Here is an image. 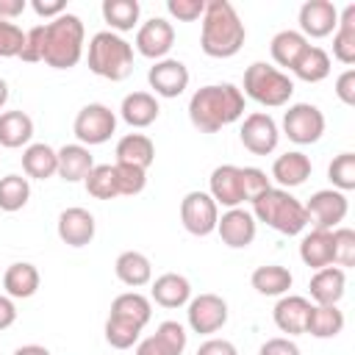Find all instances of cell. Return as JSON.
<instances>
[{"instance_id":"2","label":"cell","mask_w":355,"mask_h":355,"mask_svg":"<svg viewBox=\"0 0 355 355\" xmlns=\"http://www.w3.org/2000/svg\"><path fill=\"white\" fill-rule=\"evenodd\" d=\"M247 31L239 19L236 8L227 0H208L202 14V31H200V47L211 58H230L244 47Z\"/></svg>"},{"instance_id":"36","label":"cell","mask_w":355,"mask_h":355,"mask_svg":"<svg viewBox=\"0 0 355 355\" xmlns=\"http://www.w3.org/2000/svg\"><path fill=\"white\" fill-rule=\"evenodd\" d=\"M305 47H308V39L300 31H280V33H275V39L269 44L275 64L288 67V69L297 64V58L305 53Z\"/></svg>"},{"instance_id":"4","label":"cell","mask_w":355,"mask_h":355,"mask_svg":"<svg viewBox=\"0 0 355 355\" xmlns=\"http://www.w3.org/2000/svg\"><path fill=\"white\" fill-rule=\"evenodd\" d=\"M252 216L283 236H297L308 225L305 205L291 197L286 189H266L261 197L252 200Z\"/></svg>"},{"instance_id":"42","label":"cell","mask_w":355,"mask_h":355,"mask_svg":"<svg viewBox=\"0 0 355 355\" xmlns=\"http://www.w3.org/2000/svg\"><path fill=\"white\" fill-rule=\"evenodd\" d=\"M114 172H116L119 197H133V194L144 191V186H147V172L144 169H136V166H128V164H114Z\"/></svg>"},{"instance_id":"45","label":"cell","mask_w":355,"mask_h":355,"mask_svg":"<svg viewBox=\"0 0 355 355\" xmlns=\"http://www.w3.org/2000/svg\"><path fill=\"white\" fill-rule=\"evenodd\" d=\"M239 169H241V191H244V200L252 202L266 189H272V183H269V178H266L263 169H258V166H239Z\"/></svg>"},{"instance_id":"40","label":"cell","mask_w":355,"mask_h":355,"mask_svg":"<svg viewBox=\"0 0 355 355\" xmlns=\"http://www.w3.org/2000/svg\"><path fill=\"white\" fill-rule=\"evenodd\" d=\"M327 178L336 186V191H349L355 189V153H341L330 161Z\"/></svg>"},{"instance_id":"31","label":"cell","mask_w":355,"mask_h":355,"mask_svg":"<svg viewBox=\"0 0 355 355\" xmlns=\"http://www.w3.org/2000/svg\"><path fill=\"white\" fill-rule=\"evenodd\" d=\"M250 283H252V288H255L258 294H263V297H283V294L291 288L294 277H291V272H288L286 266L263 263V266H258V269L252 272Z\"/></svg>"},{"instance_id":"11","label":"cell","mask_w":355,"mask_h":355,"mask_svg":"<svg viewBox=\"0 0 355 355\" xmlns=\"http://www.w3.org/2000/svg\"><path fill=\"white\" fill-rule=\"evenodd\" d=\"M239 139L241 144L252 153V155H269L275 147H277V139H280V130L275 125V119L263 111H252L244 116L241 122V130H239Z\"/></svg>"},{"instance_id":"20","label":"cell","mask_w":355,"mask_h":355,"mask_svg":"<svg viewBox=\"0 0 355 355\" xmlns=\"http://www.w3.org/2000/svg\"><path fill=\"white\" fill-rule=\"evenodd\" d=\"M308 288H311V300L316 305H338V300L344 297V288H347V272L341 266L316 269Z\"/></svg>"},{"instance_id":"10","label":"cell","mask_w":355,"mask_h":355,"mask_svg":"<svg viewBox=\"0 0 355 355\" xmlns=\"http://www.w3.org/2000/svg\"><path fill=\"white\" fill-rule=\"evenodd\" d=\"M347 211H349L347 194H344V191H336V189L313 191L311 200H308V205H305L308 222H313V227H319V230H333V227H338V222H344Z\"/></svg>"},{"instance_id":"30","label":"cell","mask_w":355,"mask_h":355,"mask_svg":"<svg viewBox=\"0 0 355 355\" xmlns=\"http://www.w3.org/2000/svg\"><path fill=\"white\" fill-rule=\"evenodd\" d=\"M108 316H116V319L130 322V324H136V327L144 330V324H147L150 316H153V305H150V300H147L144 294H139V291H125V294H119V297L111 302V313H108Z\"/></svg>"},{"instance_id":"15","label":"cell","mask_w":355,"mask_h":355,"mask_svg":"<svg viewBox=\"0 0 355 355\" xmlns=\"http://www.w3.org/2000/svg\"><path fill=\"white\" fill-rule=\"evenodd\" d=\"M338 25V8L330 0H308L300 8V33L308 39H324Z\"/></svg>"},{"instance_id":"43","label":"cell","mask_w":355,"mask_h":355,"mask_svg":"<svg viewBox=\"0 0 355 355\" xmlns=\"http://www.w3.org/2000/svg\"><path fill=\"white\" fill-rule=\"evenodd\" d=\"M333 263H338L341 269L355 263V230L349 227L333 230Z\"/></svg>"},{"instance_id":"54","label":"cell","mask_w":355,"mask_h":355,"mask_svg":"<svg viewBox=\"0 0 355 355\" xmlns=\"http://www.w3.org/2000/svg\"><path fill=\"white\" fill-rule=\"evenodd\" d=\"M136 355H172L155 336H150V338H144V341H139V347H136Z\"/></svg>"},{"instance_id":"24","label":"cell","mask_w":355,"mask_h":355,"mask_svg":"<svg viewBox=\"0 0 355 355\" xmlns=\"http://www.w3.org/2000/svg\"><path fill=\"white\" fill-rule=\"evenodd\" d=\"M119 114L130 128H147L158 119L161 108H158V100L150 92H130V94H125V100L119 105Z\"/></svg>"},{"instance_id":"44","label":"cell","mask_w":355,"mask_h":355,"mask_svg":"<svg viewBox=\"0 0 355 355\" xmlns=\"http://www.w3.org/2000/svg\"><path fill=\"white\" fill-rule=\"evenodd\" d=\"M25 44V33L19 25L0 19V58H19Z\"/></svg>"},{"instance_id":"29","label":"cell","mask_w":355,"mask_h":355,"mask_svg":"<svg viewBox=\"0 0 355 355\" xmlns=\"http://www.w3.org/2000/svg\"><path fill=\"white\" fill-rule=\"evenodd\" d=\"M114 272H116V277H119L125 286H130V288L147 286V283L153 280V263H150V258L141 255V252H136V250L122 252V255L116 258V263H114Z\"/></svg>"},{"instance_id":"9","label":"cell","mask_w":355,"mask_h":355,"mask_svg":"<svg viewBox=\"0 0 355 355\" xmlns=\"http://www.w3.org/2000/svg\"><path fill=\"white\" fill-rule=\"evenodd\" d=\"M180 222L191 236H208L216 230L219 205L211 200L208 191H189L180 200Z\"/></svg>"},{"instance_id":"33","label":"cell","mask_w":355,"mask_h":355,"mask_svg":"<svg viewBox=\"0 0 355 355\" xmlns=\"http://www.w3.org/2000/svg\"><path fill=\"white\" fill-rule=\"evenodd\" d=\"M333 55L347 67L355 64V6L352 3L338 14V25L333 36Z\"/></svg>"},{"instance_id":"39","label":"cell","mask_w":355,"mask_h":355,"mask_svg":"<svg viewBox=\"0 0 355 355\" xmlns=\"http://www.w3.org/2000/svg\"><path fill=\"white\" fill-rule=\"evenodd\" d=\"M28 197H31L28 178H22V175H6V178H0V211L14 214V211L25 208Z\"/></svg>"},{"instance_id":"1","label":"cell","mask_w":355,"mask_h":355,"mask_svg":"<svg viewBox=\"0 0 355 355\" xmlns=\"http://www.w3.org/2000/svg\"><path fill=\"white\" fill-rule=\"evenodd\" d=\"M244 116V94L233 83H208L189 100V119L202 133H216Z\"/></svg>"},{"instance_id":"51","label":"cell","mask_w":355,"mask_h":355,"mask_svg":"<svg viewBox=\"0 0 355 355\" xmlns=\"http://www.w3.org/2000/svg\"><path fill=\"white\" fill-rule=\"evenodd\" d=\"M197 355H239V349L225 338H208L200 344Z\"/></svg>"},{"instance_id":"53","label":"cell","mask_w":355,"mask_h":355,"mask_svg":"<svg viewBox=\"0 0 355 355\" xmlns=\"http://www.w3.org/2000/svg\"><path fill=\"white\" fill-rule=\"evenodd\" d=\"M14 322H17V308H14V300L0 294V330L11 327Z\"/></svg>"},{"instance_id":"26","label":"cell","mask_w":355,"mask_h":355,"mask_svg":"<svg viewBox=\"0 0 355 355\" xmlns=\"http://www.w3.org/2000/svg\"><path fill=\"white\" fill-rule=\"evenodd\" d=\"M58 155V172L67 183H78V180H86V175L92 172L94 161H92V153L89 147L83 144H64L61 150H55Z\"/></svg>"},{"instance_id":"21","label":"cell","mask_w":355,"mask_h":355,"mask_svg":"<svg viewBox=\"0 0 355 355\" xmlns=\"http://www.w3.org/2000/svg\"><path fill=\"white\" fill-rule=\"evenodd\" d=\"M272 178L283 186V189H294V186H302L308 178H311V158L300 150H291V153H283L275 158L272 164Z\"/></svg>"},{"instance_id":"57","label":"cell","mask_w":355,"mask_h":355,"mask_svg":"<svg viewBox=\"0 0 355 355\" xmlns=\"http://www.w3.org/2000/svg\"><path fill=\"white\" fill-rule=\"evenodd\" d=\"M6 100H8V83L0 78V108L6 105Z\"/></svg>"},{"instance_id":"7","label":"cell","mask_w":355,"mask_h":355,"mask_svg":"<svg viewBox=\"0 0 355 355\" xmlns=\"http://www.w3.org/2000/svg\"><path fill=\"white\" fill-rule=\"evenodd\" d=\"M72 130H75V136L83 147L105 144L116 130V114L103 103H89L78 111Z\"/></svg>"},{"instance_id":"14","label":"cell","mask_w":355,"mask_h":355,"mask_svg":"<svg viewBox=\"0 0 355 355\" xmlns=\"http://www.w3.org/2000/svg\"><path fill=\"white\" fill-rule=\"evenodd\" d=\"M147 80L158 97H180L189 86V69L178 58H161L150 67Z\"/></svg>"},{"instance_id":"16","label":"cell","mask_w":355,"mask_h":355,"mask_svg":"<svg viewBox=\"0 0 355 355\" xmlns=\"http://www.w3.org/2000/svg\"><path fill=\"white\" fill-rule=\"evenodd\" d=\"M255 230H258V222L250 211L244 208H227L219 222H216V233L219 239L233 247V250H241V247H250L252 239H255Z\"/></svg>"},{"instance_id":"41","label":"cell","mask_w":355,"mask_h":355,"mask_svg":"<svg viewBox=\"0 0 355 355\" xmlns=\"http://www.w3.org/2000/svg\"><path fill=\"white\" fill-rule=\"evenodd\" d=\"M139 336H141V327H136V324H130V322H122V319H116V316H108V322H105V341H108L114 349H128V347H133V344L139 341Z\"/></svg>"},{"instance_id":"27","label":"cell","mask_w":355,"mask_h":355,"mask_svg":"<svg viewBox=\"0 0 355 355\" xmlns=\"http://www.w3.org/2000/svg\"><path fill=\"white\" fill-rule=\"evenodd\" d=\"M39 280H42V277H39V269H36L33 263L17 261V263H11V266L6 269V275H3V288H6V294L14 297V300H28V297L36 294Z\"/></svg>"},{"instance_id":"22","label":"cell","mask_w":355,"mask_h":355,"mask_svg":"<svg viewBox=\"0 0 355 355\" xmlns=\"http://www.w3.org/2000/svg\"><path fill=\"white\" fill-rule=\"evenodd\" d=\"M300 258L311 269L333 266V230L313 227L311 233H305L300 241Z\"/></svg>"},{"instance_id":"37","label":"cell","mask_w":355,"mask_h":355,"mask_svg":"<svg viewBox=\"0 0 355 355\" xmlns=\"http://www.w3.org/2000/svg\"><path fill=\"white\" fill-rule=\"evenodd\" d=\"M139 14H141L139 0H105L103 3V19L111 25L114 33L133 31V25L139 22Z\"/></svg>"},{"instance_id":"6","label":"cell","mask_w":355,"mask_h":355,"mask_svg":"<svg viewBox=\"0 0 355 355\" xmlns=\"http://www.w3.org/2000/svg\"><path fill=\"white\" fill-rule=\"evenodd\" d=\"M250 100L266 105V108H280L291 100L294 94V80L280 72L277 67L266 64V61H255L247 67L244 72V92Z\"/></svg>"},{"instance_id":"8","label":"cell","mask_w":355,"mask_h":355,"mask_svg":"<svg viewBox=\"0 0 355 355\" xmlns=\"http://www.w3.org/2000/svg\"><path fill=\"white\" fill-rule=\"evenodd\" d=\"M283 133L294 144H313L324 133V114L311 103H294L283 114Z\"/></svg>"},{"instance_id":"34","label":"cell","mask_w":355,"mask_h":355,"mask_svg":"<svg viewBox=\"0 0 355 355\" xmlns=\"http://www.w3.org/2000/svg\"><path fill=\"white\" fill-rule=\"evenodd\" d=\"M291 72H294L300 80H305V83H319V80H324V78L330 75V55H327L322 47L308 44L305 53H302V55L297 58V64L291 67Z\"/></svg>"},{"instance_id":"13","label":"cell","mask_w":355,"mask_h":355,"mask_svg":"<svg viewBox=\"0 0 355 355\" xmlns=\"http://www.w3.org/2000/svg\"><path fill=\"white\" fill-rule=\"evenodd\" d=\"M172 44H175V28L164 17H153V19H147L136 31V50L144 58L161 61V58H166V53L172 50Z\"/></svg>"},{"instance_id":"32","label":"cell","mask_w":355,"mask_h":355,"mask_svg":"<svg viewBox=\"0 0 355 355\" xmlns=\"http://www.w3.org/2000/svg\"><path fill=\"white\" fill-rule=\"evenodd\" d=\"M33 136V119L25 111H3L0 114V147L17 150L28 144Z\"/></svg>"},{"instance_id":"49","label":"cell","mask_w":355,"mask_h":355,"mask_svg":"<svg viewBox=\"0 0 355 355\" xmlns=\"http://www.w3.org/2000/svg\"><path fill=\"white\" fill-rule=\"evenodd\" d=\"M336 97L344 103V105H355V69H344L338 78H336Z\"/></svg>"},{"instance_id":"55","label":"cell","mask_w":355,"mask_h":355,"mask_svg":"<svg viewBox=\"0 0 355 355\" xmlns=\"http://www.w3.org/2000/svg\"><path fill=\"white\" fill-rule=\"evenodd\" d=\"M25 0H0V19H14V17H19L22 11H25Z\"/></svg>"},{"instance_id":"28","label":"cell","mask_w":355,"mask_h":355,"mask_svg":"<svg viewBox=\"0 0 355 355\" xmlns=\"http://www.w3.org/2000/svg\"><path fill=\"white\" fill-rule=\"evenodd\" d=\"M22 169L28 178H36V180H47L58 172V155L50 144L44 141H36V144H28L25 153H22Z\"/></svg>"},{"instance_id":"23","label":"cell","mask_w":355,"mask_h":355,"mask_svg":"<svg viewBox=\"0 0 355 355\" xmlns=\"http://www.w3.org/2000/svg\"><path fill=\"white\" fill-rule=\"evenodd\" d=\"M150 297L161 308H180L191 300V283L178 272H166V275L155 277V283L150 288Z\"/></svg>"},{"instance_id":"12","label":"cell","mask_w":355,"mask_h":355,"mask_svg":"<svg viewBox=\"0 0 355 355\" xmlns=\"http://www.w3.org/2000/svg\"><path fill=\"white\" fill-rule=\"evenodd\" d=\"M189 327L194 333H216L225 327L227 322V302L219 294H200L194 300H189Z\"/></svg>"},{"instance_id":"5","label":"cell","mask_w":355,"mask_h":355,"mask_svg":"<svg viewBox=\"0 0 355 355\" xmlns=\"http://www.w3.org/2000/svg\"><path fill=\"white\" fill-rule=\"evenodd\" d=\"M89 69L105 80H125L133 72V47L114 31H100L89 42Z\"/></svg>"},{"instance_id":"46","label":"cell","mask_w":355,"mask_h":355,"mask_svg":"<svg viewBox=\"0 0 355 355\" xmlns=\"http://www.w3.org/2000/svg\"><path fill=\"white\" fill-rule=\"evenodd\" d=\"M155 338L172 352V355H180L183 349H186V330H183V324L180 322H161L158 324V330H155Z\"/></svg>"},{"instance_id":"47","label":"cell","mask_w":355,"mask_h":355,"mask_svg":"<svg viewBox=\"0 0 355 355\" xmlns=\"http://www.w3.org/2000/svg\"><path fill=\"white\" fill-rule=\"evenodd\" d=\"M166 11L180 22H194V19H202L205 0H166Z\"/></svg>"},{"instance_id":"17","label":"cell","mask_w":355,"mask_h":355,"mask_svg":"<svg viewBox=\"0 0 355 355\" xmlns=\"http://www.w3.org/2000/svg\"><path fill=\"white\" fill-rule=\"evenodd\" d=\"M211 200L216 205L225 208H239L244 202V191H241V169L233 164H222L211 172Z\"/></svg>"},{"instance_id":"52","label":"cell","mask_w":355,"mask_h":355,"mask_svg":"<svg viewBox=\"0 0 355 355\" xmlns=\"http://www.w3.org/2000/svg\"><path fill=\"white\" fill-rule=\"evenodd\" d=\"M31 6H33V11H36L39 17H53V19L67 11V3H64V0H33Z\"/></svg>"},{"instance_id":"19","label":"cell","mask_w":355,"mask_h":355,"mask_svg":"<svg viewBox=\"0 0 355 355\" xmlns=\"http://www.w3.org/2000/svg\"><path fill=\"white\" fill-rule=\"evenodd\" d=\"M311 308H313V305H311L305 297H300V294H286V297L277 300L272 316H275V324H277L283 333L300 336V333H305V327H308Z\"/></svg>"},{"instance_id":"48","label":"cell","mask_w":355,"mask_h":355,"mask_svg":"<svg viewBox=\"0 0 355 355\" xmlns=\"http://www.w3.org/2000/svg\"><path fill=\"white\" fill-rule=\"evenodd\" d=\"M42 50H44V25H36L25 33V44H22L19 58L28 64H36V61H42Z\"/></svg>"},{"instance_id":"18","label":"cell","mask_w":355,"mask_h":355,"mask_svg":"<svg viewBox=\"0 0 355 355\" xmlns=\"http://www.w3.org/2000/svg\"><path fill=\"white\" fill-rule=\"evenodd\" d=\"M94 216L86 208H64L58 214V239L69 247H86L94 239Z\"/></svg>"},{"instance_id":"38","label":"cell","mask_w":355,"mask_h":355,"mask_svg":"<svg viewBox=\"0 0 355 355\" xmlns=\"http://www.w3.org/2000/svg\"><path fill=\"white\" fill-rule=\"evenodd\" d=\"M83 183H86V191L94 200H114V197H119L114 164H94Z\"/></svg>"},{"instance_id":"50","label":"cell","mask_w":355,"mask_h":355,"mask_svg":"<svg viewBox=\"0 0 355 355\" xmlns=\"http://www.w3.org/2000/svg\"><path fill=\"white\" fill-rule=\"evenodd\" d=\"M258 355H300V347L291 338H269L261 344Z\"/></svg>"},{"instance_id":"35","label":"cell","mask_w":355,"mask_h":355,"mask_svg":"<svg viewBox=\"0 0 355 355\" xmlns=\"http://www.w3.org/2000/svg\"><path fill=\"white\" fill-rule=\"evenodd\" d=\"M341 330H344V313L338 311V305H313L311 308L305 333H311L313 338H333Z\"/></svg>"},{"instance_id":"3","label":"cell","mask_w":355,"mask_h":355,"mask_svg":"<svg viewBox=\"0 0 355 355\" xmlns=\"http://www.w3.org/2000/svg\"><path fill=\"white\" fill-rule=\"evenodd\" d=\"M83 22L78 14H61L44 25L42 61L53 69H72L83 55Z\"/></svg>"},{"instance_id":"25","label":"cell","mask_w":355,"mask_h":355,"mask_svg":"<svg viewBox=\"0 0 355 355\" xmlns=\"http://www.w3.org/2000/svg\"><path fill=\"white\" fill-rule=\"evenodd\" d=\"M153 161H155V144L144 133H128L116 141V164H128L147 172Z\"/></svg>"},{"instance_id":"56","label":"cell","mask_w":355,"mask_h":355,"mask_svg":"<svg viewBox=\"0 0 355 355\" xmlns=\"http://www.w3.org/2000/svg\"><path fill=\"white\" fill-rule=\"evenodd\" d=\"M14 355H50L47 347H39V344H25L19 349H14Z\"/></svg>"}]
</instances>
